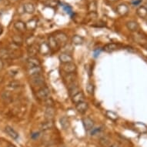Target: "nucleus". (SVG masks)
<instances>
[{"mask_svg":"<svg viewBox=\"0 0 147 147\" xmlns=\"http://www.w3.org/2000/svg\"><path fill=\"white\" fill-rule=\"evenodd\" d=\"M84 42V38L79 35H75L72 37V43L76 46H80Z\"/></svg>","mask_w":147,"mask_h":147,"instance_id":"bb28decb","label":"nucleus"},{"mask_svg":"<svg viewBox=\"0 0 147 147\" xmlns=\"http://www.w3.org/2000/svg\"><path fill=\"white\" fill-rule=\"evenodd\" d=\"M54 125H54V123H53V120H46V122H43L39 125V129L42 131L49 130V129H53Z\"/></svg>","mask_w":147,"mask_h":147,"instance_id":"4468645a","label":"nucleus"},{"mask_svg":"<svg viewBox=\"0 0 147 147\" xmlns=\"http://www.w3.org/2000/svg\"><path fill=\"white\" fill-rule=\"evenodd\" d=\"M45 102H46V105L47 106V107H49V106H53V104H54L53 100L51 99L50 97L48 98L47 99H46V100H45Z\"/></svg>","mask_w":147,"mask_h":147,"instance_id":"e433bc0d","label":"nucleus"},{"mask_svg":"<svg viewBox=\"0 0 147 147\" xmlns=\"http://www.w3.org/2000/svg\"><path fill=\"white\" fill-rule=\"evenodd\" d=\"M59 61L62 63V64L73 63V58H72V56L68 53H61L60 55H59Z\"/></svg>","mask_w":147,"mask_h":147,"instance_id":"1a4fd4ad","label":"nucleus"},{"mask_svg":"<svg viewBox=\"0 0 147 147\" xmlns=\"http://www.w3.org/2000/svg\"><path fill=\"white\" fill-rule=\"evenodd\" d=\"M133 126L135 128L136 130L140 133H145L147 132V126L145 125L144 123L138 122V123H134V124H133Z\"/></svg>","mask_w":147,"mask_h":147,"instance_id":"aec40b11","label":"nucleus"},{"mask_svg":"<svg viewBox=\"0 0 147 147\" xmlns=\"http://www.w3.org/2000/svg\"><path fill=\"white\" fill-rule=\"evenodd\" d=\"M133 40L140 46L147 49V36L142 32H136L133 36Z\"/></svg>","mask_w":147,"mask_h":147,"instance_id":"f257e3e1","label":"nucleus"},{"mask_svg":"<svg viewBox=\"0 0 147 147\" xmlns=\"http://www.w3.org/2000/svg\"><path fill=\"white\" fill-rule=\"evenodd\" d=\"M44 82H45V78L42 76V74L31 77V83L35 86H42V85L44 84Z\"/></svg>","mask_w":147,"mask_h":147,"instance_id":"0eeeda50","label":"nucleus"},{"mask_svg":"<svg viewBox=\"0 0 147 147\" xmlns=\"http://www.w3.org/2000/svg\"><path fill=\"white\" fill-rule=\"evenodd\" d=\"M85 99V96L84 93L82 92H79L78 93H76V95H74L72 97V101L73 103H75L76 105L78 103H80L81 102H83Z\"/></svg>","mask_w":147,"mask_h":147,"instance_id":"f3484780","label":"nucleus"},{"mask_svg":"<svg viewBox=\"0 0 147 147\" xmlns=\"http://www.w3.org/2000/svg\"><path fill=\"white\" fill-rule=\"evenodd\" d=\"M76 75H75V72L74 73H68L66 74V76H65V82H67V84H70V83H72V82H76Z\"/></svg>","mask_w":147,"mask_h":147,"instance_id":"c756f323","label":"nucleus"},{"mask_svg":"<svg viewBox=\"0 0 147 147\" xmlns=\"http://www.w3.org/2000/svg\"><path fill=\"white\" fill-rule=\"evenodd\" d=\"M26 24V29L34 30L37 27V20L36 19H32V20H29Z\"/></svg>","mask_w":147,"mask_h":147,"instance_id":"cd10ccee","label":"nucleus"},{"mask_svg":"<svg viewBox=\"0 0 147 147\" xmlns=\"http://www.w3.org/2000/svg\"><path fill=\"white\" fill-rule=\"evenodd\" d=\"M101 53V49H96V50L94 51V56L95 57H97L99 56V54Z\"/></svg>","mask_w":147,"mask_h":147,"instance_id":"a19ab883","label":"nucleus"},{"mask_svg":"<svg viewBox=\"0 0 147 147\" xmlns=\"http://www.w3.org/2000/svg\"><path fill=\"white\" fill-rule=\"evenodd\" d=\"M27 65H28V69L30 68L36 67V66H41V62L39 59H37L36 56L34 57H29L27 59Z\"/></svg>","mask_w":147,"mask_h":147,"instance_id":"423d86ee","label":"nucleus"},{"mask_svg":"<svg viewBox=\"0 0 147 147\" xmlns=\"http://www.w3.org/2000/svg\"><path fill=\"white\" fill-rule=\"evenodd\" d=\"M39 135H40V133H34L31 135V137L32 138V139H36V138L39 137Z\"/></svg>","mask_w":147,"mask_h":147,"instance_id":"58836bf2","label":"nucleus"},{"mask_svg":"<svg viewBox=\"0 0 147 147\" xmlns=\"http://www.w3.org/2000/svg\"><path fill=\"white\" fill-rule=\"evenodd\" d=\"M36 98L39 100H46L48 98H49L50 96V90L47 86H43L36 92Z\"/></svg>","mask_w":147,"mask_h":147,"instance_id":"f03ea898","label":"nucleus"},{"mask_svg":"<svg viewBox=\"0 0 147 147\" xmlns=\"http://www.w3.org/2000/svg\"><path fill=\"white\" fill-rule=\"evenodd\" d=\"M5 133H7L8 135L11 138H12L13 140H17V139L19 138V133H17L16 131L13 128L9 126V125L5 126Z\"/></svg>","mask_w":147,"mask_h":147,"instance_id":"dca6fc26","label":"nucleus"},{"mask_svg":"<svg viewBox=\"0 0 147 147\" xmlns=\"http://www.w3.org/2000/svg\"><path fill=\"white\" fill-rule=\"evenodd\" d=\"M109 147H121V146H119V144H118V143H113V144L110 145Z\"/></svg>","mask_w":147,"mask_h":147,"instance_id":"37998d69","label":"nucleus"},{"mask_svg":"<svg viewBox=\"0 0 147 147\" xmlns=\"http://www.w3.org/2000/svg\"><path fill=\"white\" fill-rule=\"evenodd\" d=\"M82 124L86 131L92 130L94 128V121L89 117H85L82 119Z\"/></svg>","mask_w":147,"mask_h":147,"instance_id":"6e6552de","label":"nucleus"},{"mask_svg":"<svg viewBox=\"0 0 147 147\" xmlns=\"http://www.w3.org/2000/svg\"><path fill=\"white\" fill-rule=\"evenodd\" d=\"M126 27L129 31L133 32H136L138 31L139 29V24L135 21H129V22H126Z\"/></svg>","mask_w":147,"mask_h":147,"instance_id":"5701e85b","label":"nucleus"},{"mask_svg":"<svg viewBox=\"0 0 147 147\" xmlns=\"http://www.w3.org/2000/svg\"><path fill=\"white\" fill-rule=\"evenodd\" d=\"M27 52H28V55H29V57L36 56V55H37V53H39V45H36V44L34 43L31 45V46H29Z\"/></svg>","mask_w":147,"mask_h":147,"instance_id":"2eb2a0df","label":"nucleus"},{"mask_svg":"<svg viewBox=\"0 0 147 147\" xmlns=\"http://www.w3.org/2000/svg\"><path fill=\"white\" fill-rule=\"evenodd\" d=\"M47 43H48L51 50H56V49H58L59 47L58 43H57V42H56V39H55V37H54V36H50L49 37L48 42Z\"/></svg>","mask_w":147,"mask_h":147,"instance_id":"6ab92c4d","label":"nucleus"},{"mask_svg":"<svg viewBox=\"0 0 147 147\" xmlns=\"http://www.w3.org/2000/svg\"><path fill=\"white\" fill-rule=\"evenodd\" d=\"M0 1H1V0H0Z\"/></svg>","mask_w":147,"mask_h":147,"instance_id":"09e8293b","label":"nucleus"},{"mask_svg":"<svg viewBox=\"0 0 147 147\" xmlns=\"http://www.w3.org/2000/svg\"><path fill=\"white\" fill-rule=\"evenodd\" d=\"M129 7H128L127 5H125V4H119V5L116 7V12H117V14H119L121 16H124L126 14H128V12H129Z\"/></svg>","mask_w":147,"mask_h":147,"instance_id":"9d476101","label":"nucleus"},{"mask_svg":"<svg viewBox=\"0 0 147 147\" xmlns=\"http://www.w3.org/2000/svg\"><path fill=\"white\" fill-rule=\"evenodd\" d=\"M146 23H147V22H146Z\"/></svg>","mask_w":147,"mask_h":147,"instance_id":"de8ad7c7","label":"nucleus"},{"mask_svg":"<svg viewBox=\"0 0 147 147\" xmlns=\"http://www.w3.org/2000/svg\"><path fill=\"white\" fill-rule=\"evenodd\" d=\"M20 86V82L16 80H12V82L9 83V87L12 88V89H17Z\"/></svg>","mask_w":147,"mask_h":147,"instance_id":"f704fd0d","label":"nucleus"},{"mask_svg":"<svg viewBox=\"0 0 147 147\" xmlns=\"http://www.w3.org/2000/svg\"><path fill=\"white\" fill-rule=\"evenodd\" d=\"M3 67H4V63L3 59L0 58V72L3 69Z\"/></svg>","mask_w":147,"mask_h":147,"instance_id":"ea45409f","label":"nucleus"},{"mask_svg":"<svg viewBox=\"0 0 147 147\" xmlns=\"http://www.w3.org/2000/svg\"><path fill=\"white\" fill-rule=\"evenodd\" d=\"M106 117L109 119H111L113 121H116L118 119L119 116L116 113H115L113 111H106Z\"/></svg>","mask_w":147,"mask_h":147,"instance_id":"7c9ffc66","label":"nucleus"},{"mask_svg":"<svg viewBox=\"0 0 147 147\" xmlns=\"http://www.w3.org/2000/svg\"><path fill=\"white\" fill-rule=\"evenodd\" d=\"M86 92L89 93V95H93L94 94V90H95V86L93 83L92 82H88L86 84Z\"/></svg>","mask_w":147,"mask_h":147,"instance_id":"473e14b6","label":"nucleus"},{"mask_svg":"<svg viewBox=\"0 0 147 147\" xmlns=\"http://www.w3.org/2000/svg\"><path fill=\"white\" fill-rule=\"evenodd\" d=\"M3 27L2 25H0V36L3 34Z\"/></svg>","mask_w":147,"mask_h":147,"instance_id":"c03bdc74","label":"nucleus"},{"mask_svg":"<svg viewBox=\"0 0 147 147\" xmlns=\"http://www.w3.org/2000/svg\"><path fill=\"white\" fill-rule=\"evenodd\" d=\"M3 99H5L6 102H11L12 100V94L9 92H5L3 94Z\"/></svg>","mask_w":147,"mask_h":147,"instance_id":"c9c22d12","label":"nucleus"},{"mask_svg":"<svg viewBox=\"0 0 147 147\" xmlns=\"http://www.w3.org/2000/svg\"><path fill=\"white\" fill-rule=\"evenodd\" d=\"M10 56H11V53H10L7 49H2L0 50V58L2 59H3V58H9Z\"/></svg>","mask_w":147,"mask_h":147,"instance_id":"2f4dec72","label":"nucleus"},{"mask_svg":"<svg viewBox=\"0 0 147 147\" xmlns=\"http://www.w3.org/2000/svg\"><path fill=\"white\" fill-rule=\"evenodd\" d=\"M55 115H56V110L53 106H49L46 109L44 116L46 120H53Z\"/></svg>","mask_w":147,"mask_h":147,"instance_id":"39448f33","label":"nucleus"},{"mask_svg":"<svg viewBox=\"0 0 147 147\" xmlns=\"http://www.w3.org/2000/svg\"><path fill=\"white\" fill-rule=\"evenodd\" d=\"M99 143L102 146L109 147L111 145V139L108 136H103L99 139Z\"/></svg>","mask_w":147,"mask_h":147,"instance_id":"a878e982","label":"nucleus"},{"mask_svg":"<svg viewBox=\"0 0 147 147\" xmlns=\"http://www.w3.org/2000/svg\"><path fill=\"white\" fill-rule=\"evenodd\" d=\"M142 2V0H135L133 2V5H140V3Z\"/></svg>","mask_w":147,"mask_h":147,"instance_id":"79ce46f5","label":"nucleus"},{"mask_svg":"<svg viewBox=\"0 0 147 147\" xmlns=\"http://www.w3.org/2000/svg\"><path fill=\"white\" fill-rule=\"evenodd\" d=\"M100 131H101V128H95V129L93 128L91 131V135L92 136L96 135V134H98Z\"/></svg>","mask_w":147,"mask_h":147,"instance_id":"4c0bfd02","label":"nucleus"},{"mask_svg":"<svg viewBox=\"0 0 147 147\" xmlns=\"http://www.w3.org/2000/svg\"><path fill=\"white\" fill-rule=\"evenodd\" d=\"M8 147H16V146H8Z\"/></svg>","mask_w":147,"mask_h":147,"instance_id":"49530a36","label":"nucleus"},{"mask_svg":"<svg viewBox=\"0 0 147 147\" xmlns=\"http://www.w3.org/2000/svg\"><path fill=\"white\" fill-rule=\"evenodd\" d=\"M76 65L74 63H69L63 64L62 65V69L63 72H65L66 74L68 73H74L76 71Z\"/></svg>","mask_w":147,"mask_h":147,"instance_id":"20e7f679","label":"nucleus"},{"mask_svg":"<svg viewBox=\"0 0 147 147\" xmlns=\"http://www.w3.org/2000/svg\"><path fill=\"white\" fill-rule=\"evenodd\" d=\"M23 9H24V12L27 14H32L36 10V7L32 3H27L23 5Z\"/></svg>","mask_w":147,"mask_h":147,"instance_id":"b1692460","label":"nucleus"},{"mask_svg":"<svg viewBox=\"0 0 147 147\" xmlns=\"http://www.w3.org/2000/svg\"><path fill=\"white\" fill-rule=\"evenodd\" d=\"M59 123L63 129H67L70 126V121L67 116H62L59 118Z\"/></svg>","mask_w":147,"mask_h":147,"instance_id":"412c9836","label":"nucleus"},{"mask_svg":"<svg viewBox=\"0 0 147 147\" xmlns=\"http://www.w3.org/2000/svg\"><path fill=\"white\" fill-rule=\"evenodd\" d=\"M76 110L79 113H86L87 111V109L89 108V104L85 101L81 102L80 103L76 104Z\"/></svg>","mask_w":147,"mask_h":147,"instance_id":"a211bd4d","label":"nucleus"},{"mask_svg":"<svg viewBox=\"0 0 147 147\" xmlns=\"http://www.w3.org/2000/svg\"><path fill=\"white\" fill-rule=\"evenodd\" d=\"M14 27L16 30H18L19 32H22L26 30V24L21 20H18L15 22Z\"/></svg>","mask_w":147,"mask_h":147,"instance_id":"4be33fe9","label":"nucleus"},{"mask_svg":"<svg viewBox=\"0 0 147 147\" xmlns=\"http://www.w3.org/2000/svg\"><path fill=\"white\" fill-rule=\"evenodd\" d=\"M39 51L42 55L46 56V55H49L50 53L51 49L49 48V46L48 43L46 42H42L41 44L39 45Z\"/></svg>","mask_w":147,"mask_h":147,"instance_id":"9b49d317","label":"nucleus"},{"mask_svg":"<svg viewBox=\"0 0 147 147\" xmlns=\"http://www.w3.org/2000/svg\"><path fill=\"white\" fill-rule=\"evenodd\" d=\"M87 9L89 11V13L91 12H96L97 11V3L96 1H92L88 4Z\"/></svg>","mask_w":147,"mask_h":147,"instance_id":"c85d7f7f","label":"nucleus"},{"mask_svg":"<svg viewBox=\"0 0 147 147\" xmlns=\"http://www.w3.org/2000/svg\"><path fill=\"white\" fill-rule=\"evenodd\" d=\"M54 37H55V39H56V42H57V43H58L59 47H61V46L63 47V46H65L67 44L68 36L65 32H56Z\"/></svg>","mask_w":147,"mask_h":147,"instance_id":"7ed1b4c3","label":"nucleus"},{"mask_svg":"<svg viewBox=\"0 0 147 147\" xmlns=\"http://www.w3.org/2000/svg\"><path fill=\"white\" fill-rule=\"evenodd\" d=\"M118 0H108V2L109 3H115L116 2H117Z\"/></svg>","mask_w":147,"mask_h":147,"instance_id":"a18cd8bd","label":"nucleus"},{"mask_svg":"<svg viewBox=\"0 0 147 147\" xmlns=\"http://www.w3.org/2000/svg\"><path fill=\"white\" fill-rule=\"evenodd\" d=\"M136 14L141 19H145L147 17V8L146 6H140L136 10Z\"/></svg>","mask_w":147,"mask_h":147,"instance_id":"393cba45","label":"nucleus"},{"mask_svg":"<svg viewBox=\"0 0 147 147\" xmlns=\"http://www.w3.org/2000/svg\"><path fill=\"white\" fill-rule=\"evenodd\" d=\"M12 41H13V44L16 45V46H21L23 42V39H22V37L20 36H14L12 37Z\"/></svg>","mask_w":147,"mask_h":147,"instance_id":"72a5a7b5","label":"nucleus"},{"mask_svg":"<svg viewBox=\"0 0 147 147\" xmlns=\"http://www.w3.org/2000/svg\"><path fill=\"white\" fill-rule=\"evenodd\" d=\"M27 72H28V75L30 77H33V76H36L41 75L42 73V69L41 66L30 68V69H28Z\"/></svg>","mask_w":147,"mask_h":147,"instance_id":"ddd939ff","label":"nucleus"},{"mask_svg":"<svg viewBox=\"0 0 147 147\" xmlns=\"http://www.w3.org/2000/svg\"><path fill=\"white\" fill-rule=\"evenodd\" d=\"M120 47V46L117 43H114V42H110L105 45L103 47V51L106 53H113L114 51L117 50Z\"/></svg>","mask_w":147,"mask_h":147,"instance_id":"f8f14e48","label":"nucleus"}]
</instances>
